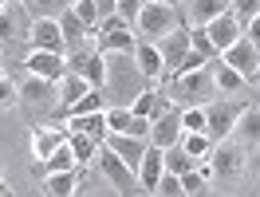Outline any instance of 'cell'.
<instances>
[{
  "instance_id": "6da1fadb",
  "label": "cell",
  "mask_w": 260,
  "mask_h": 197,
  "mask_svg": "<svg viewBox=\"0 0 260 197\" xmlns=\"http://www.w3.org/2000/svg\"><path fill=\"white\" fill-rule=\"evenodd\" d=\"M162 87H166V95L174 98L178 107H205V103H213V98H217V83H213V71H209V67L166 75Z\"/></svg>"
},
{
  "instance_id": "7a4b0ae2",
  "label": "cell",
  "mask_w": 260,
  "mask_h": 197,
  "mask_svg": "<svg viewBox=\"0 0 260 197\" xmlns=\"http://www.w3.org/2000/svg\"><path fill=\"white\" fill-rule=\"evenodd\" d=\"M181 24V12L178 4H162V0H146L142 4V12H138V20H134V32H138V40H150V44H158L162 36H170L174 28Z\"/></svg>"
},
{
  "instance_id": "3957f363",
  "label": "cell",
  "mask_w": 260,
  "mask_h": 197,
  "mask_svg": "<svg viewBox=\"0 0 260 197\" xmlns=\"http://www.w3.org/2000/svg\"><path fill=\"white\" fill-rule=\"evenodd\" d=\"M91 44H95V51H103V55H134L138 32H134V24H126L122 16H107V20H99V32L91 36Z\"/></svg>"
},
{
  "instance_id": "277c9868",
  "label": "cell",
  "mask_w": 260,
  "mask_h": 197,
  "mask_svg": "<svg viewBox=\"0 0 260 197\" xmlns=\"http://www.w3.org/2000/svg\"><path fill=\"white\" fill-rule=\"evenodd\" d=\"M67 71L83 75V79L91 83V87H99V91H107V83H111L107 55H103V51H95V44H91V48H87V44H79V48L67 51Z\"/></svg>"
},
{
  "instance_id": "5b68a950",
  "label": "cell",
  "mask_w": 260,
  "mask_h": 197,
  "mask_svg": "<svg viewBox=\"0 0 260 197\" xmlns=\"http://www.w3.org/2000/svg\"><path fill=\"white\" fill-rule=\"evenodd\" d=\"M36 16L28 12L24 0H4L0 8V44H32Z\"/></svg>"
},
{
  "instance_id": "8992f818",
  "label": "cell",
  "mask_w": 260,
  "mask_h": 197,
  "mask_svg": "<svg viewBox=\"0 0 260 197\" xmlns=\"http://www.w3.org/2000/svg\"><path fill=\"white\" fill-rule=\"evenodd\" d=\"M248 146H241L237 138H221V142H213L209 150V162H213V178L217 181H237L244 174V162H248Z\"/></svg>"
},
{
  "instance_id": "52a82bcc",
  "label": "cell",
  "mask_w": 260,
  "mask_h": 197,
  "mask_svg": "<svg viewBox=\"0 0 260 197\" xmlns=\"http://www.w3.org/2000/svg\"><path fill=\"white\" fill-rule=\"evenodd\" d=\"M241 107L244 103L225 98V95H217L213 103H205V134H209L213 142H221V138L233 134V122H237V115H241Z\"/></svg>"
},
{
  "instance_id": "ba28073f",
  "label": "cell",
  "mask_w": 260,
  "mask_h": 197,
  "mask_svg": "<svg viewBox=\"0 0 260 197\" xmlns=\"http://www.w3.org/2000/svg\"><path fill=\"white\" fill-rule=\"evenodd\" d=\"M95 166H99V174H103V178L111 181V185L118 189V193H134V189H138V174H134V170H130V166L122 162V158H118V154H114V150L107 146V142L99 146V154H95Z\"/></svg>"
},
{
  "instance_id": "9c48e42d",
  "label": "cell",
  "mask_w": 260,
  "mask_h": 197,
  "mask_svg": "<svg viewBox=\"0 0 260 197\" xmlns=\"http://www.w3.org/2000/svg\"><path fill=\"white\" fill-rule=\"evenodd\" d=\"M20 103L32 107V111H55V103H59V83L28 71L24 83H20Z\"/></svg>"
},
{
  "instance_id": "30bf717a",
  "label": "cell",
  "mask_w": 260,
  "mask_h": 197,
  "mask_svg": "<svg viewBox=\"0 0 260 197\" xmlns=\"http://www.w3.org/2000/svg\"><path fill=\"white\" fill-rule=\"evenodd\" d=\"M217 59H225L233 71H241L244 79L252 83V71H256V63H260V48L248 40V36H241V40H237V44H229V48L221 51Z\"/></svg>"
},
{
  "instance_id": "8fae6325",
  "label": "cell",
  "mask_w": 260,
  "mask_h": 197,
  "mask_svg": "<svg viewBox=\"0 0 260 197\" xmlns=\"http://www.w3.org/2000/svg\"><path fill=\"white\" fill-rule=\"evenodd\" d=\"M181 138V107L178 103H174V107H170V111H162V115L158 118H150V146H174V142H178Z\"/></svg>"
},
{
  "instance_id": "7c38bea8",
  "label": "cell",
  "mask_w": 260,
  "mask_h": 197,
  "mask_svg": "<svg viewBox=\"0 0 260 197\" xmlns=\"http://www.w3.org/2000/svg\"><path fill=\"white\" fill-rule=\"evenodd\" d=\"M32 48L36 51H59V55H67V40H63V28H59V20H55V16H40L32 24Z\"/></svg>"
},
{
  "instance_id": "4fadbf2b",
  "label": "cell",
  "mask_w": 260,
  "mask_h": 197,
  "mask_svg": "<svg viewBox=\"0 0 260 197\" xmlns=\"http://www.w3.org/2000/svg\"><path fill=\"white\" fill-rule=\"evenodd\" d=\"M178 12H181V24H185V28H201V24H209L213 16L229 12V0H181Z\"/></svg>"
},
{
  "instance_id": "5bb4252c",
  "label": "cell",
  "mask_w": 260,
  "mask_h": 197,
  "mask_svg": "<svg viewBox=\"0 0 260 197\" xmlns=\"http://www.w3.org/2000/svg\"><path fill=\"white\" fill-rule=\"evenodd\" d=\"M158 48H162L166 75H174V71L181 67V59L189 55V28H185V24H178L170 36H162V40H158Z\"/></svg>"
},
{
  "instance_id": "9a60e30c",
  "label": "cell",
  "mask_w": 260,
  "mask_h": 197,
  "mask_svg": "<svg viewBox=\"0 0 260 197\" xmlns=\"http://www.w3.org/2000/svg\"><path fill=\"white\" fill-rule=\"evenodd\" d=\"M24 71H32V75H44V79H63L67 75V55L59 51H28V59H24Z\"/></svg>"
},
{
  "instance_id": "2e32d148",
  "label": "cell",
  "mask_w": 260,
  "mask_h": 197,
  "mask_svg": "<svg viewBox=\"0 0 260 197\" xmlns=\"http://www.w3.org/2000/svg\"><path fill=\"white\" fill-rule=\"evenodd\" d=\"M107 130L134 134V138H150V118L134 115L130 107H107Z\"/></svg>"
},
{
  "instance_id": "e0dca14e",
  "label": "cell",
  "mask_w": 260,
  "mask_h": 197,
  "mask_svg": "<svg viewBox=\"0 0 260 197\" xmlns=\"http://www.w3.org/2000/svg\"><path fill=\"white\" fill-rule=\"evenodd\" d=\"M103 142H107V146L114 150V154H118V158H122V162L130 166V170H134V174H138V162H142V154H146V138H134V134H118V130H107V138H103Z\"/></svg>"
},
{
  "instance_id": "ac0fdd59",
  "label": "cell",
  "mask_w": 260,
  "mask_h": 197,
  "mask_svg": "<svg viewBox=\"0 0 260 197\" xmlns=\"http://www.w3.org/2000/svg\"><path fill=\"white\" fill-rule=\"evenodd\" d=\"M205 32H209L213 48H217V51H225L229 44H237V40L244 36V28H241V20L233 16V12H221V16H213L209 24H205Z\"/></svg>"
},
{
  "instance_id": "d6986e66",
  "label": "cell",
  "mask_w": 260,
  "mask_h": 197,
  "mask_svg": "<svg viewBox=\"0 0 260 197\" xmlns=\"http://www.w3.org/2000/svg\"><path fill=\"white\" fill-rule=\"evenodd\" d=\"M67 142V126L63 122H48V126H32V154L36 162H44L55 146H63Z\"/></svg>"
},
{
  "instance_id": "ffe728a7",
  "label": "cell",
  "mask_w": 260,
  "mask_h": 197,
  "mask_svg": "<svg viewBox=\"0 0 260 197\" xmlns=\"http://www.w3.org/2000/svg\"><path fill=\"white\" fill-rule=\"evenodd\" d=\"M229 138H237L241 146H256L260 150V107L252 103V107H241V115H237V122H233V134Z\"/></svg>"
},
{
  "instance_id": "44dd1931",
  "label": "cell",
  "mask_w": 260,
  "mask_h": 197,
  "mask_svg": "<svg viewBox=\"0 0 260 197\" xmlns=\"http://www.w3.org/2000/svg\"><path fill=\"white\" fill-rule=\"evenodd\" d=\"M134 67L146 75V79H166V63H162V48L158 44H150V40H138V48H134Z\"/></svg>"
},
{
  "instance_id": "7402d4cb",
  "label": "cell",
  "mask_w": 260,
  "mask_h": 197,
  "mask_svg": "<svg viewBox=\"0 0 260 197\" xmlns=\"http://www.w3.org/2000/svg\"><path fill=\"white\" fill-rule=\"evenodd\" d=\"M162 170H166V166H162V146H146L142 162H138V189H142V193H154Z\"/></svg>"
},
{
  "instance_id": "603a6c76",
  "label": "cell",
  "mask_w": 260,
  "mask_h": 197,
  "mask_svg": "<svg viewBox=\"0 0 260 197\" xmlns=\"http://www.w3.org/2000/svg\"><path fill=\"white\" fill-rule=\"evenodd\" d=\"M213 83H217V95H225V98L241 95L244 87H248V79H244L241 71H233L225 59H213Z\"/></svg>"
},
{
  "instance_id": "cb8c5ba5",
  "label": "cell",
  "mask_w": 260,
  "mask_h": 197,
  "mask_svg": "<svg viewBox=\"0 0 260 197\" xmlns=\"http://www.w3.org/2000/svg\"><path fill=\"white\" fill-rule=\"evenodd\" d=\"M59 28H63V40H67V51L71 48H79V44H87V40H91V28H87V24H83L79 16H75V8H71V4H67L63 12H59Z\"/></svg>"
},
{
  "instance_id": "d4e9b609",
  "label": "cell",
  "mask_w": 260,
  "mask_h": 197,
  "mask_svg": "<svg viewBox=\"0 0 260 197\" xmlns=\"http://www.w3.org/2000/svg\"><path fill=\"white\" fill-rule=\"evenodd\" d=\"M79 170H59V174H44V193L48 197H71L79 193Z\"/></svg>"
},
{
  "instance_id": "484cf974",
  "label": "cell",
  "mask_w": 260,
  "mask_h": 197,
  "mask_svg": "<svg viewBox=\"0 0 260 197\" xmlns=\"http://www.w3.org/2000/svg\"><path fill=\"white\" fill-rule=\"evenodd\" d=\"M67 146L75 150V162H79V170L83 166H95V154H99V138H91V134H83V130H71L67 126Z\"/></svg>"
},
{
  "instance_id": "4316f807",
  "label": "cell",
  "mask_w": 260,
  "mask_h": 197,
  "mask_svg": "<svg viewBox=\"0 0 260 197\" xmlns=\"http://www.w3.org/2000/svg\"><path fill=\"white\" fill-rule=\"evenodd\" d=\"M67 126L91 134V138L103 142V138H107V107H103V111H91V115H71V118H67Z\"/></svg>"
},
{
  "instance_id": "83f0119b",
  "label": "cell",
  "mask_w": 260,
  "mask_h": 197,
  "mask_svg": "<svg viewBox=\"0 0 260 197\" xmlns=\"http://www.w3.org/2000/svg\"><path fill=\"white\" fill-rule=\"evenodd\" d=\"M178 142H181V150H185L193 162H197V158H209V150H213V138L205 130H181Z\"/></svg>"
},
{
  "instance_id": "f1b7e54d",
  "label": "cell",
  "mask_w": 260,
  "mask_h": 197,
  "mask_svg": "<svg viewBox=\"0 0 260 197\" xmlns=\"http://www.w3.org/2000/svg\"><path fill=\"white\" fill-rule=\"evenodd\" d=\"M40 170H44V174H59V170H79V162H75V150L67 146H55L48 154V158H44V162H40Z\"/></svg>"
},
{
  "instance_id": "f546056e",
  "label": "cell",
  "mask_w": 260,
  "mask_h": 197,
  "mask_svg": "<svg viewBox=\"0 0 260 197\" xmlns=\"http://www.w3.org/2000/svg\"><path fill=\"white\" fill-rule=\"evenodd\" d=\"M162 166L170 170V174H185V170H193L197 162L185 154V150H181V142H174V146H166V150H162Z\"/></svg>"
},
{
  "instance_id": "4dcf8cb0",
  "label": "cell",
  "mask_w": 260,
  "mask_h": 197,
  "mask_svg": "<svg viewBox=\"0 0 260 197\" xmlns=\"http://www.w3.org/2000/svg\"><path fill=\"white\" fill-rule=\"evenodd\" d=\"M189 48L193 51H201V55H205V59H217V55H221V51L213 48V40H209V32H205V24H201V28H189Z\"/></svg>"
},
{
  "instance_id": "1f68e13d",
  "label": "cell",
  "mask_w": 260,
  "mask_h": 197,
  "mask_svg": "<svg viewBox=\"0 0 260 197\" xmlns=\"http://www.w3.org/2000/svg\"><path fill=\"white\" fill-rule=\"evenodd\" d=\"M103 95H107V91L91 87V91H87V95H83L79 103L71 107V111H67V118H71V115H91V111H103V107H107V103H103Z\"/></svg>"
},
{
  "instance_id": "d6a6232c",
  "label": "cell",
  "mask_w": 260,
  "mask_h": 197,
  "mask_svg": "<svg viewBox=\"0 0 260 197\" xmlns=\"http://www.w3.org/2000/svg\"><path fill=\"white\" fill-rule=\"evenodd\" d=\"M24 4H28V12H32L36 20L40 16H59L67 8V0H24Z\"/></svg>"
},
{
  "instance_id": "836d02e7",
  "label": "cell",
  "mask_w": 260,
  "mask_h": 197,
  "mask_svg": "<svg viewBox=\"0 0 260 197\" xmlns=\"http://www.w3.org/2000/svg\"><path fill=\"white\" fill-rule=\"evenodd\" d=\"M154 193H158V197H178V193H185V189H181V174L162 170V178H158V185H154Z\"/></svg>"
},
{
  "instance_id": "e575fe53",
  "label": "cell",
  "mask_w": 260,
  "mask_h": 197,
  "mask_svg": "<svg viewBox=\"0 0 260 197\" xmlns=\"http://www.w3.org/2000/svg\"><path fill=\"white\" fill-rule=\"evenodd\" d=\"M181 189H185L189 197H193V193H205V189H209V178L193 166V170H185V174H181Z\"/></svg>"
},
{
  "instance_id": "d590c367",
  "label": "cell",
  "mask_w": 260,
  "mask_h": 197,
  "mask_svg": "<svg viewBox=\"0 0 260 197\" xmlns=\"http://www.w3.org/2000/svg\"><path fill=\"white\" fill-rule=\"evenodd\" d=\"M71 8H75V16H79L83 24L91 28V36H95L99 32V8H95V0H75Z\"/></svg>"
},
{
  "instance_id": "8d00e7d4",
  "label": "cell",
  "mask_w": 260,
  "mask_h": 197,
  "mask_svg": "<svg viewBox=\"0 0 260 197\" xmlns=\"http://www.w3.org/2000/svg\"><path fill=\"white\" fill-rule=\"evenodd\" d=\"M229 12L241 20V28H244V24H248V20L260 12V0H229Z\"/></svg>"
},
{
  "instance_id": "74e56055",
  "label": "cell",
  "mask_w": 260,
  "mask_h": 197,
  "mask_svg": "<svg viewBox=\"0 0 260 197\" xmlns=\"http://www.w3.org/2000/svg\"><path fill=\"white\" fill-rule=\"evenodd\" d=\"M181 130H205V107H181Z\"/></svg>"
},
{
  "instance_id": "f35d334b",
  "label": "cell",
  "mask_w": 260,
  "mask_h": 197,
  "mask_svg": "<svg viewBox=\"0 0 260 197\" xmlns=\"http://www.w3.org/2000/svg\"><path fill=\"white\" fill-rule=\"evenodd\" d=\"M20 103V83H12L8 75H0V111H8V107H16Z\"/></svg>"
},
{
  "instance_id": "ab89813d",
  "label": "cell",
  "mask_w": 260,
  "mask_h": 197,
  "mask_svg": "<svg viewBox=\"0 0 260 197\" xmlns=\"http://www.w3.org/2000/svg\"><path fill=\"white\" fill-rule=\"evenodd\" d=\"M138 12H142V0H118V8H114V16H122L126 24H134Z\"/></svg>"
},
{
  "instance_id": "60d3db41",
  "label": "cell",
  "mask_w": 260,
  "mask_h": 197,
  "mask_svg": "<svg viewBox=\"0 0 260 197\" xmlns=\"http://www.w3.org/2000/svg\"><path fill=\"white\" fill-rule=\"evenodd\" d=\"M244 36H248V40H252V44L260 48V12H256L252 20H248V24H244Z\"/></svg>"
},
{
  "instance_id": "b9f144b4",
  "label": "cell",
  "mask_w": 260,
  "mask_h": 197,
  "mask_svg": "<svg viewBox=\"0 0 260 197\" xmlns=\"http://www.w3.org/2000/svg\"><path fill=\"white\" fill-rule=\"evenodd\" d=\"M95 8H99V20H107V16H114L118 0H95Z\"/></svg>"
},
{
  "instance_id": "7bdbcfd3",
  "label": "cell",
  "mask_w": 260,
  "mask_h": 197,
  "mask_svg": "<svg viewBox=\"0 0 260 197\" xmlns=\"http://www.w3.org/2000/svg\"><path fill=\"white\" fill-rule=\"evenodd\" d=\"M12 193H16V189H12V185H8V181L0 178V197H12Z\"/></svg>"
},
{
  "instance_id": "ee69618b",
  "label": "cell",
  "mask_w": 260,
  "mask_h": 197,
  "mask_svg": "<svg viewBox=\"0 0 260 197\" xmlns=\"http://www.w3.org/2000/svg\"><path fill=\"white\" fill-rule=\"evenodd\" d=\"M252 87H260V63H256V71H252Z\"/></svg>"
},
{
  "instance_id": "f6af8a7d",
  "label": "cell",
  "mask_w": 260,
  "mask_h": 197,
  "mask_svg": "<svg viewBox=\"0 0 260 197\" xmlns=\"http://www.w3.org/2000/svg\"><path fill=\"white\" fill-rule=\"evenodd\" d=\"M162 4H181V0H162Z\"/></svg>"
},
{
  "instance_id": "bcb514c9",
  "label": "cell",
  "mask_w": 260,
  "mask_h": 197,
  "mask_svg": "<svg viewBox=\"0 0 260 197\" xmlns=\"http://www.w3.org/2000/svg\"><path fill=\"white\" fill-rule=\"evenodd\" d=\"M0 8H4V0H0Z\"/></svg>"
},
{
  "instance_id": "7dc6e473",
  "label": "cell",
  "mask_w": 260,
  "mask_h": 197,
  "mask_svg": "<svg viewBox=\"0 0 260 197\" xmlns=\"http://www.w3.org/2000/svg\"><path fill=\"white\" fill-rule=\"evenodd\" d=\"M0 75H4V67H0Z\"/></svg>"
},
{
  "instance_id": "c3c4849f",
  "label": "cell",
  "mask_w": 260,
  "mask_h": 197,
  "mask_svg": "<svg viewBox=\"0 0 260 197\" xmlns=\"http://www.w3.org/2000/svg\"><path fill=\"white\" fill-rule=\"evenodd\" d=\"M67 4H75V0H67Z\"/></svg>"
},
{
  "instance_id": "681fc988",
  "label": "cell",
  "mask_w": 260,
  "mask_h": 197,
  "mask_svg": "<svg viewBox=\"0 0 260 197\" xmlns=\"http://www.w3.org/2000/svg\"><path fill=\"white\" fill-rule=\"evenodd\" d=\"M142 4H146V0H142Z\"/></svg>"
},
{
  "instance_id": "f907efd6",
  "label": "cell",
  "mask_w": 260,
  "mask_h": 197,
  "mask_svg": "<svg viewBox=\"0 0 260 197\" xmlns=\"http://www.w3.org/2000/svg\"><path fill=\"white\" fill-rule=\"evenodd\" d=\"M256 107H260V103H256Z\"/></svg>"
}]
</instances>
